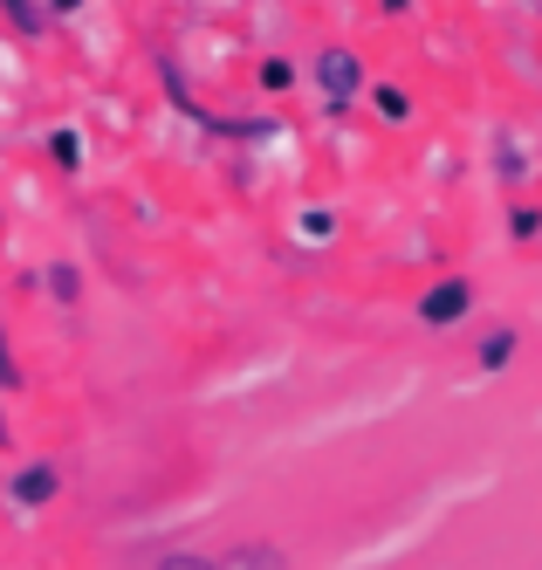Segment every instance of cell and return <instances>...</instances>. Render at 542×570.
I'll list each match as a JSON object with an SVG mask.
<instances>
[{
  "instance_id": "6da1fadb",
  "label": "cell",
  "mask_w": 542,
  "mask_h": 570,
  "mask_svg": "<svg viewBox=\"0 0 542 570\" xmlns=\"http://www.w3.org/2000/svg\"><path fill=\"white\" fill-rule=\"evenodd\" d=\"M316 83H323V97H329V104L344 110V104L364 90V62H357L351 49H323V56H316Z\"/></svg>"
},
{
  "instance_id": "7a4b0ae2",
  "label": "cell",
  "mask_w": 542,
  "mask_h": 570,
  "mask_svg": "<svg viewBox=\"0 0 542 570\" xmlns=\"http://www.w3.org/2000/svg\"><path fill=\"white\" fill-rule=\"evenodd\" d=\"M467 303H474V289H467L461 275H446V282H433V289H426L420 316H426L433 331H440V323H461V316H467Z\"/></svg>"
},
{
  "instance_id": "3957f363",
  "label": "cell",
  "mask_w": 542,
  "mask_h": 570,
  "mask_svg": "<svg viewBox=\"0 0 542 570\" xmlns=\"http://www.w3.org/2000/svg\"><path fill=\"white\" fill-rule=\"evenodd\" d=\"M56 488H62V474H56L49 461H35V468H21V474H14V509H41V502L56 495Z\"/></svg>"
},
{
  "instance_id": "277c9868",
  "label": "cell",
  "mask_w": 542,
  "mask_h": 570,
  "mask_svg": "<svg viewBox=\"0 0 542 570\" xmlns=\"http://www.w3.org/2000/svg\"><path fill=\"white\" fill-rule=\"evenodd\" d=\"M220 570H288V563H282V550H262V543H240V550H234V557H227Z\"/></svg>"
},
{
  "instance_id": "5b68a950",
  "label": "cell",
  "mask_w": 542,
  "mask_h": 570,
  "mask_svg": "<svg viewBox=\"0 0 542 570\" xmlns=\"http://www.w3.org/2000/svg\"><path fill=\"white\" fill-rule=\"evenodd\" d=\"M509 357H515V331H494L481 344V372H509Z\"/></svg>"
},
{
  "instance_id": "8992f818",
  "label": "cell",
  "mask_w": 542,
  "mask_h": 570,
  "mask_svg": "<svg viewBox=\"0 0 542 570\" xmlns=\"http://www.w3.org/2000/svg\"><path fill=\"white\" fill-rule=\"evenodd\" d=\"M371 97H378V110L392 117V125H398V117H412V104H405V90H392V83H371Z\"/></svg>"
},
{
  "instance_id": "52a82bcc",
  "label": "cell",
  "mask_w": 542,
  "mask_h": 570,
  "mask_svg": "<svg viewBox=\"0 0 542 570\" xmlns=\"http://www.w3.org/2000/svg\"><path fill=\"white\" fill-rule=\"evenodd\" d=\"M509 234H515V240H535V234H542V214H535V207H515V214H509Z\"/></svg>"
},
{
  "instance_id": "ba28073f",
  "label": "cell",
  "mask_w": 542,
  "mask_h": 570,
  "mask_svg": "<svg viewBox=\"0 0 542 570\" xmlns=\"http://www.w3.org/2000/svg\"><path fill=\"white\" fill-rule=\"evenodd\" d=\"M262 83H268V90H288V83H296V69H288L282 56H268V62H262Z\"/></svg>"
},
{
  "instance_id": "9c48e42d",
  "label": "cell",
  "mask_w": 542,
  "mask_h": 570,
  "mask_svg": "<svg viewBox=\"0 0 542 570\" xmlns=\"http://www.w3.org/2000/svg\"><path fill=\"white\" fill-rule=\"evenodd\" d=\"M0 8H8V14H14V28H28V35L41 28V8H35V0H0Z\"/></svg>"
},
{
  "instance_id": "30bf717a",
  "label": "cell",
  "mask_w": 542,
  "mask_h": 570,
  "mask_svg": "<svg viewBox=\"0 0 542 570\" xmlns=\"http://www.w3.org/2000/svg\"><path fill=\"white\" fill-rule=\"evenodd\" d=\"M49 289H56L62 303H76V289H82V282H76V268H49Z\"/></svg>"
},
{
  "instance_id": "8fae6325",
  "label": "cell",
  "mask_w": 542,
  "mask_h": 570,
  "mask_svg": "<svg viewBox=\"0 0 542 570\" xmlns=\"http://www.w3.org/2000/svg\"><path fill=\"white\" fill-rule=\"evenodd\" d=\"M56 158H62V166H76V158H82V145H76V131H56Z\"/></svg>"
},
{
  "instance_id": "7c38bea8",
  "label": "cell",
  "mask_w": 542,
  "mask_h": 570,
  "mask_svg": "<svg viewBox=\"0 0 542 570\" xmlns=\"http://www.w3.org/2000/svg\"><path fill=\"white\" fill-rule=\"evenodd\" d=\"M21 372H14V351H8V331H0V385H14Z\"/></svg>"
},
{
  "instance_id": "4fadbf2b",
  "label": "cell",
  "mask_w": 542,
  "mask_h": 570,
  "mask_svg": "<svg viewBox=\"0 0 542 570\" xmlns=\"http://www.w3.org/2000/svg\"><path fill=\"white\" fill-rule=\"evenodd\" d=\"M158 570H220V563H206V557H165Z\"/></svg>"
},
{
  "instance_id": "5bb4252c",
  "label": "cell",
  "mask_w": 542,
  "mask_h": 570,
  "mask_svg": "<svg viewBox=\"0 0 542 570\" xmlns=\"http://www.w3.org/2000/svg\"><path fill=\"white\" fill-rule=\"evenodd\" d=\"M0 446H8V420H0Z\"/></svg>"
}]
</instances>
